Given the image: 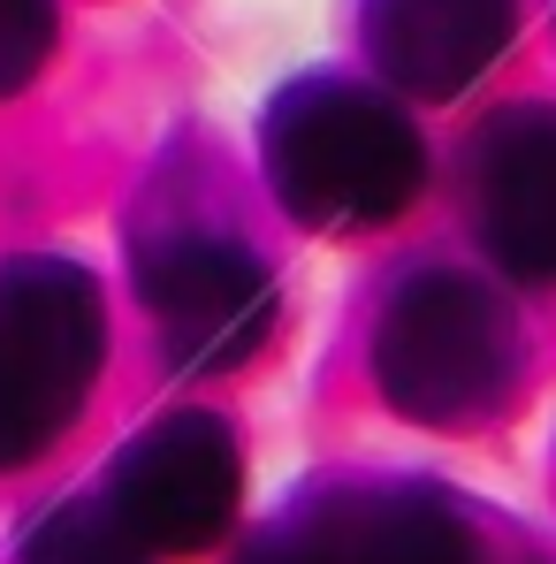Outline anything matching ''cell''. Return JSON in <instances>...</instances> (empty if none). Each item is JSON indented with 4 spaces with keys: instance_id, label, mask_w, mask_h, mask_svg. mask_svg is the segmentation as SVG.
I'll return each mask as SVG.
<instances>
[{
    "instance_id": "obj_1",
    "label": "cell",
    "mask_w": 556,
    "mask_h": 564,
    "mask_svg": "<svg viewBox=\"0 0 556 564\" xmlns=\"http://www.w3.org/2000/svg\"><path fill=\"white\" fill-rule=\"evenodd\" d=\"M275 169L305 221H367L412 191L419 153L389 107L359 93H313L282 115Z\"/></svg>"
},
{
    "instance_id": "obj_2",
    "label": "cell",
    "mask_w": 556,
    "mask_h": 564,
    "mask_svg": "<svg viewBox=\"0 0 556 564\" xmlns=\"http://www.w3.org/2000/svg\"><path fill=\"white\" fill-rule=\"evenodd\" d=\"M511 31V0H373V46L404 85L450 93L465 85L495 39Z\"/></svg>"
},
{
    "instance_id": "obj_3",
    "label": "cell",
    "mask_w": 556,
    "mask_h": 564,
    "mask_svg": "<svg viewBox=\"0 0 556 564\" xmlns=\"http://www.w3.org/2000/svg\"><path fill=\"white\" fill-rule=\"evenodd\" d=\"M488 229L526 268H549L556 260V130L549 138H495Z\"/></svg>"
},
{
    "instance_id": "obj_4",
    "label": "cell",
    "mask_w": 556,
    "mask_h": 564,
    "mask_svg": "<svg viewBox=\"0 0 556 564\" xmlns=\"http://www.w3.org/2000/svg\"><path fill=\"white\" fill-rule=\"evenodd\" d=\"M46 0H0V93L31 77V62L46 54Z\"/></svg>"
}]
</instances>
